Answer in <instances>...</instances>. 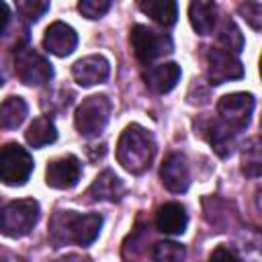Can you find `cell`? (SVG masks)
I'll list each match as a JSON object with an SVG mask.
<instances>
[{"instance_id":"1","label":"cell","mask_w":262,"mask_h":262,"mask_svg":"<svg viewBox=\"0 0 262 262\" xmlns=\"http://www.w3.org/2000/svg\"><path fill=\"white\" fill-rule=\"evenodd\" d=\"M102 227V217L98 213H76V211H57L49 221V237L59 246L76 244L90 246Z\"/></svg>"},{"instance_id":"2","label":"cell","mask_w":262,"mask_h":262,"mask_svg":"<svg viewBox=\"0 0 262 262\" xmlns=\"http://www.w3.org/2000/svg\"><path fill=\"white\" fill-rule=\"evenodd\" d=\"M154 154H156L154 135L137 123L127 125L117 141L119 164L131 174H143L145 170H149Z\"/></svg>"},{"instance_id":"3","label":"cell","mask_w":262,"mask_h":262,"mask_svg":"<svg viewBox=\"0 0 262 262\" xmlns=\"http://www.w3.org/2000/svg\"><path fill=\"white\" fill-rule=\"evenodd\" d=\"M39 221V203L35 199L10 201L0 211V233L8 237H25Z\"/></svg>"},{"instance_id":"4","label":"cell","mask_w":262,"mask_h":262,"mask_svg":"<svg viewBox=\"0 0 262 262\" xmlns=\"http://www.w3.org/2000/svg\"><path fill=\"white\" fill-rule=\"evenodd\" d=\"M111 119V100L104 94H92L76 108L74 123L82 137H98Z\"/></svg>"},{"instance_id":"5","label":"cell","mask_w":262,"mask_h":262,"mask_svg":"<svg viewBox=\"0 0 262 262\" xmlns=\"http://www.w3.org/2000/svg\"><path fill=\"white\" fill-rule=\"evenodd\" d=\"M129 39H131V47H133L135 57L143 63H149L158 57H164V55L172 53V49H174L172 37L168 33L154 31L145 25H135L131 29Z\"/></svg>"},{"instance_id":"6","label":"cell","mask_w":262,"mask_h":262,"mask_svg":"<svg viewBox=\"0 0 262 262\" xmlns=\"http://www.w3.org/2000/svg\"><path fill=\"white\" fill-rule=\"evenodd\" d=\"M33 172L31 154L18 143H4L0 147V182L8 186H23Z\"/></svg>"},{"instance_id":"7","label":"cell","mask_w":262,"mask_h":262,"mask_svg":"<svg viewBox=\"0 0 262 262\" xmlns=\"http://www.w3.org/2000/svg\"><path fill=\"white\" fill-rule=\"evenodd\" d=\"M14 72L27 86H43L53 78L51 63L33 47H20L14 53Z\"/></svg>"},{"instance_id":"8","label":"cell","mask_w":262,"mask_h":262,"mask_svg":"<svg viewBox=\"0 0 262 262\" xmlns=\"http://www.w3.org/2000/svg\"><path fill=\"white\" fill-rule=\"evenodd\" d=\"M254 106H256V100L250 92H233L219 98L217 113L223 123H227L235 131H242L250 125Z\"/></svg>"},{"instance_id":"9","label":"cell","mask_w":262,"mask_h":262,"mask_svg":"<svg viewBox=\"0 0 262 262\" xmlns=\"http://www.w3.org/2000/svg\"><path fill=\"white\" fill-rule=\"evenodd\" d=\"M242 76L244 66L231 51L219 47H211L207 51V78L211 86H219L229 80H239Z\"/></svg>"},{"instance_id":"10","label":"cell","mask_w":262,"mask_h":262,"mask_svg":"<svg viewBox=\"0 0 262 262\" xmlns=\"http://www.w3.org/2000/svg\"><path fill=\"white\" fill-rule=\"evenodd\" d=\"M80 174H82V164L76 156L68 154V156H61V158H55L47 164V170H45V182L47 186L51 188H57V190H68L72 186L78 184L80 180Z\"/></svg>"},{"instance_id":"11","label":"cell","mask_w":262,"mask_h":262,"mask_svg":"<svg viewBox=\"0 0 262 262\" xmlns=\"http://www.w3.org/2000/svg\"><path fill=\"white\" fill-rule=\"evenodd\" d=\"M160 178L170 192L174 194L186 192L190 186V168L186 158L182 154H170L160 168Z\"/></svg>"},{"instance_id":"12","label":"cell","mask_w":262,"mask_h":262,"mask_svg":"<svg viewBox=\"0 0 262 262\" xmlns=\"http://www.w3.org/2000/svg\"><path fill=\"white\" fill-rule=\"evenodd\" d=\"M111 74V63L102 55H86L72 66V76L82 88L102 84Z\"/></svg>"},{"instance_id":"13","label":"cell","mask_w":262,"mask_h":262,"mask_svg":"<svg viewBox=\"0 0 262 262\" xmlns=\"http://www.w3.org/2000/svg\"><path fill=\"white\" fill-rule=\"evenodd\" d=\"M76 45H78V33L70 25L57 20L47 27L45 37H43V47L49 53L57 57H66L76 49Z\"/></svg>"},{"instance_id":"14","label":"cell","mask_w":262,"mask_h":262,"mask_svg":"<svg viewBox=\"0 0 262 262\" xmlns=\"http://www.w3.org/2000/svg\"><path fill=\"white\" fill-rule=\"evenodd\" d=\"M178 80H180V66L174 61L149 66L147 70H143V82L156 94L170 92L178 84Z\"/></svg>"},{"instance_id":"15","label":"cell","mask_w":262,"mask_h":262,"mask_svg":"<svg viewBox=\"0 0 262 262\" xmlns=\"http://www.w3.org/2000/svg\"><path fill=\"white\" fill-rule=\"evenodd\" d=\"M125 194V184L123 180L113 172V170H104L100 172L94 182L88 186L86 196L88 201H108V203H117L121 201V196Z\"/></svg>"},{"instance_id":"16","label":"cell","mask_w":262,"mask_h":262,"mask_svg":"<svg viewBox=\"0 0 262 262\" xmlns=\"http://www.w3.org/2000/svg\"><path fill=\"white\" fill-rule=\"evenodd\" d=\"M203 133L207 137V141L211 143L213 151L219 156V158H229L235 149V135L237 131L231 129L227 123L223 121H207L205 127H203Z\"/></svg>"},{"instance_id":"17","label":"cell","mask_w":262,"mask_h":262,"mask_svg":"<svg viewBox=\"0 0 262 262\" xmlns=\"http://www.w3.org/2000/svg\"><path fill=\"white\" fill-rule=\"evenodd\" d=\"M186 223H188V215L180 203H164L156 213V227L162 233L180 235L184 233Z\"/></svg>"},{"instance_id":"18","label":"cell","mask_w":262,"mask_h":262,"mask_svg":"<svg viewBox=\"0 0 262 262\" xmlns=\"http://www.w3.org/2000/svg\"><path fill=\"white\" fill-rule=\"evenodd\" d=\"M188 18L192 29L199 35H211L213 29L217 27V4L215 2H190L188 6Z\"/></svg>"},{"instance_id":"19","label":"cell","mask_w":262,"mask_h":262,"mask_svg":"<svg viewBox=\"0 0 262 262\" xmlns=\"http://www.w3.org/2000/svg\"><path fill=\"white\" fill-rule=\"evenodd\" d=\"M139 10L162 27H172L178 18V4L172 0H139Z\"/></svg>"},{"instance_id":"20","label":"cell","mask_w":262,"mask_h":262,"mask_svg":"<svg viewBox=\"0 0 262 262\" xmlns=\"http://www.w3.org/2000/svg\"><path fill=\"white\" fill-rule=\"evenodd\" d=\"M25 139L31 147H45L57 139V129L49 117H37L25 131Z\"/></svg>"},{"instance_id":"21","label":"cell","mask_w":262,"mask_h":262,"mask_svg":"<svg viewBox=\"0 0 262 262\" xmlns=\"http://www.w3.org/2000/svg\"><path fill=\"white\" fill-rule=\"evenodd\" d=\"M29 115V106L20 96H8L0 102V129H16Z\"/></svg>"},{"instance_id":"22","label":"cell","mask_w":262,"mask_h":262,"mask_svg":"<svg viewBox=\"0 0 262 262\" xmlns=\"http://www.w3.org/2000/svg\"><path fill=\"white\" fill-rule=\"evenodd\" d=\"M260 168H262L260 143H258V137H250L242 151V170L246 176L256 178V176H260Z\"/></svg>"},{"instance_id":"23","label":"cell","mask_w":262,"mask_h":262,"mask_svg":"<svg viewBox=\"0 0 262 262\" xmlns=\"http://www.w3.org/2000/svg\"><path fill=\"white\" fill-rule=\"evenodd\" d=\"M217 39L225 45L227 51H233V53H239L244 49V35L242 31L237 29V25L227 16L223 18L221 27H219V33H217Z\"/></svg>"},{"instance_id":"24","label":"cell","mask_w":262,"mask_h":262,"mask_svg":"<svg viewBox=\"0 0 262 262\" xmlns=\"http://www.w3.org/2000/svg\"><path fill=\"white\" fill-rule=\"evenodd\" d=\"M154 262H184L186 250L178 242H158L151 252Z\"/></svg>"},{"instance_id":"25","label":"cell","mask_w":262,"mask_h":262,"mask_svg":"<svg viewBox=\"0 0 262 262\" xmlns=\"http://www.w3.org/2000/svg\"><path fill=\"white\" fill-rule=\"evenodd\" d=\"M47 10H49V2H45V0H23V2H16V12L27 23L39 20Z\"/></svg>"},{"instance_id":"26","label":"cell","mask_w":262,"mask_h":262,"mask_svg":"<svg viewBox=\"0 0 262 262\" xmlns=\"http://www.w3.org/2000/svg\"><path fill=\"white\" fill-rule=\"evenodd\" d=\"M78 10L82 12V16L86 18H100L111 10V2L108 0H82L78 2Z\"/></svg>"},{"instance_id":"27","label":"cell","mask_w":262,"mask_h":262,"mask_svg":"<svg viewBox=\"0 0 262 262\" xmlns=\"http://www.w3.org/2000/svg\"><path fill=\"white\" fill-rule=\"evenodd\" d=\"M239 12L244 14V18L250 23V27L254 31H260V27H262V4L260 2L239 4Z\"/></svg>"},{"instance_id":"28","label":"cell","mask_w":262,"mask_h":262,"mask_svg":"<svg viewBox=\"0 0 262 262\" xmlns=\"http://www.w3.org/2000/svg\"><path fill=\"white\" fill-rule=\"evenodd\" d=\"M209 262H239V260H237V256H235L229 248L219 246V248H215V250L211 252Z\"/></svg>"},{"instance_id":"29","label":"cell","mask_w":262,"mask_h":262,"mask_svg":"<svg viewBox=\"0 0 262 262\" xmlns=\"http://www.w3.org/2000/svg\"><path fill=\"white\" fill-rule=\"evenodd\" d=\"M8 20H10V10H8V6L4 2H0V35L4 33Z\"/></svg>"},{"instance_id":"30","label":"cell","mask_w":262,"mask_h":262,"mask_svg":"<svg viewBox=\"0 0 262 262\" xmlns=\"http://www.w3.org/2000/svg\"><path fill=\"white\" fill-rule=\"evenodd\" d=\"M55 262H86V260H82V256H78V254H68V256H63Z\"/></svg>"},{"instance_id":"31","label":"cell","mask_w":262,"mask_h":262,"mask_svg":"<svg viewBox=\"0 0 262 262\" xmlns=\"http://www.w3.org/2000/svg\"><path fill=\"white\" fill-rule=\"evenodd\" d=\"M0 262H23L20 258H14L12 254H6V252H0Z\"/></svg>"},{"instance_id":"32","label":"cell","mask_w":262,"mask_h":262,"mask_svg":"<svg viewBox=\"0 0 262 262\" xmlns=\"http://www.w3.org/2000/svg\"><path fill=\"white\" fill-rule=\"evenodd\" d=\"M0 211H2V201H0Z\"/></svg>"},{"instance_id":"33","label":"cell","mask_w":262,"mask_h":262,"mask_svg":"<svg viewBox=\"0 0 262 262\" xmlns=\"http://www.w3.org/2000/svg\"><path fill=\"white\" fill-rule=\"evenodd\" d=\"M0 86H2V76H0Z\"/></svg>"}]
</instances>
